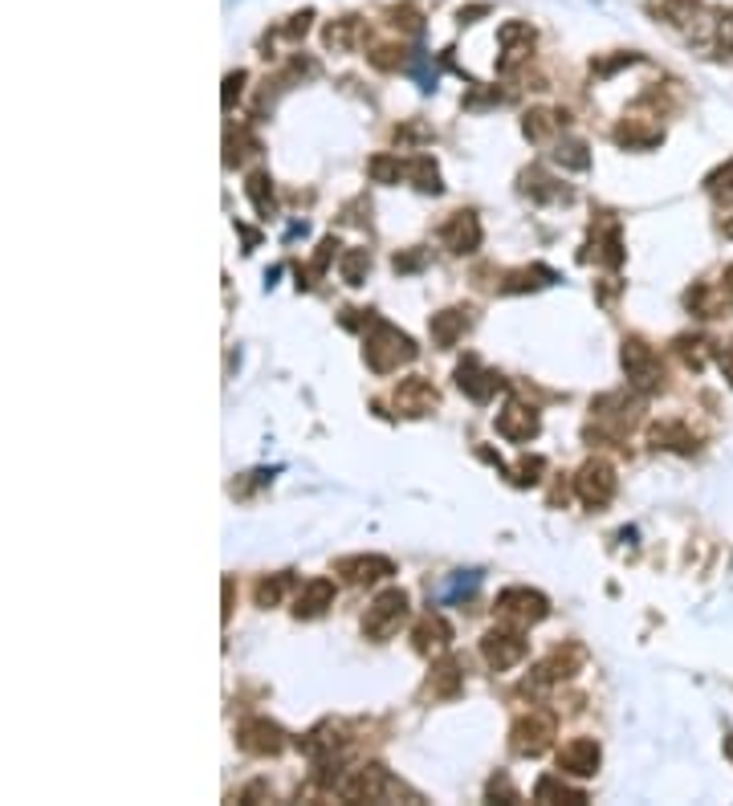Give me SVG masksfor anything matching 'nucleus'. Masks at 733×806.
<instances>
[{"mask_svg": "<svg viewBox=\"0 0 733 806\" xmlns=\"http://www.w3.org/2000/svg\"><path fill=\"white\" fill-rule=\"evenodd\" d=\"M415 359V343L404 334V330L387 326V322H371V334H366V367L375 375L399 371L404 363Z\"/></svg>", "mask_w": 733, "mask_h": 806, "instance_id": "f257e3e1", "label": "nucleus"}, {"mask_svg": "<svg viewBox=\"0 0 733 806\" xmlns=\"http://www.w3.org/2000/svg\"><path fill=\"white\" fill-rule=\"evenodd\" d=\"M554 733H559V721H554V713L530 709V713H521V717L513 721L510 746H513V754H521V758H538V754H546V749H550Z\"/></svg>", "mask_w": 733, "mask_h": 806, "instance_id": "f03ea898", "label": "nucleus"}, {"mask_svg": "<svg viewBox=\"0 0 733 806\" xmlns=\"http://www.w3.org/2000/svg\"><path fill=\"white\" fill-rule=\"evenodd\" d=\"M404 619H407V595L399 591V586H391V591L375 595V603L366 607L363 632H366V640H387V635L399 632Z\"/></svg>", "mask_w": 733, "mask_h": 806, "instance_id": "7ed1b4c3", "label": "nucleus"}, {"mask_svg": "<svg viewBox=\"0 0 733 806\" xmlns=\"http://www.w3.org/2000/svg\"><path fill=\"white\" fill-rule=\"evenodd\" d=\"M546 599L538 591H526V586H510L497 595V619L502 624H513V627H530L538 619H546Z\"/></svg>", "mask_w": 733, "mask_h": 806, "instance_id": "20e7f679", "label": "nucleus"}, {"mask_svg": "<svg viewBox=\"0 0 733 806\" xmlns=\"http://www.w3.org/2000/svg\"><path fill=\"white\" fill-rule=\"evenodd\" d=\"M481 656H485V664L497 668V672L521 664V656H526V635H521V627H513V624L493 627V632L481 640Z\"/></svg>", "mask_w": 733, "mask_h": 806, "instance_id": "39448f33", "label": "nucleus"}, {"mask_svg": "<svg viewBox=\"0 0 733 806\" xmlns=\"http://www.w3.org/2000/svg\"><path fill=\"white\" fill-rule=\"evenodd\" d=\"M334 790H338L342 802H379V798L391 790V778H387L383 766H358V770H350Z\"/></svg>", "mask_w": 733, "mask_h": 806, "instance_id": "423d86ee", "label": "nucleus"}, {"mask_svg": "<svg viewBox=\"0 0 733 806\" xmlns=\"http://www.w3.org/2000/svg\"><path fill=\"white\" fill-rule=\"evenodd\" d=\"M575 493L587 509H603L611 497H616V469L608 461H587L575 477Z\"/></svg>", "mask_w": 733, "mask_h": 806, "instance_id": "0eeeda50", "label": "nucleus"}, {"mask_svg": "<svg viewBox=\"0 0 733 806\" xmlns=\"http://www.w3.org/2000/svg\"><path fill=\"white\" fill-rule=\"evenodd\" d=\"M237 741H241L245 754H257V758H273L286 749V733L273 725L270 717H249L241 721V729H237Z\"/></svg>", "mask_w": 733, "mask_h": 806, "instance_id": "6e6552de", "label": "nucleus"}, {"mask_svg": "<svg viewBox=\"0 0 733 806\" xmlns=\"http://www.w3.org/2000/svg\"><path fill=\"white\" fill-rule=\"evenodd\" d=\"M624 367H627V379H632L636 387H644V391L660 387L656 355H652V351H648L640 338H627V343H624Z\"/></svg>", "mask_w": 733, "mask_h": 806, "instance_id": "1a4fd4ad", "label": "nucleus"}, {"mask_svg": "<svg viewBox=\"0 0 733 806\" xmlns=\"http://www.w3.org/2000/svg\"><path fill=\"white\" fill-rule=\"evenodd\" d=\"M559 770L570 778H591L599 770V741L595 737H570L559 749Z\"/></svg>", "mask_w": 733, "mask_h": 806, "instance_id": "9d476101", "label": "nucleus"}, {"mask_svg": "<svg viewBox=\"0 0 733 806\" xmlns=\"http://www.w3.org/2000/svg\"><path fill=\"white\" fill-rule=\"evenodd\" d=\"M440 403V395H436V387L428 383V379H420V375H412V379H399L396 387V412L404 415H428Z\"/></svg>", "mask_w": 733, "mask_h": 806, "instance_id": "9b49d317", "label": "nucleus"}, {"mask_svg": "<svg viewBox=\"0 0 733 806\" xmlns=\"http://www.w3.org/2000/svg\"><path fill=\"white\" fill-rule=\"evenodd\" d=\"M456 387H461L469 399H477V403H489L493 395H497V387H502V379L493 371H485L477 359H464L461 367H456Z\"/></svg>", "mask_w": 733, "mask_h": 806, "instance_id": "f8f14e48", "label": "nucleus"}, {"mask_svg": "<svg viewBox=\"0 0 733 806\" xmlns=\"http://www.w3.org/2000/svg\"><path fill=\"white\" fill-rule=\"evenodd\" d=\"M440 240H444V249H453V253H473L481 245V221H477L473 212H453L448 224L440 229Z\"/></svg>", "mask_w": 733, "mask_h": 806, "instance_id": "ddd939ff", "label": "nucleus"}, {"mask_svg": "<svg viewBox=\"0 0 733 806\" xmlns=\"http://www.w3.org/2000/svg\"><path fill=\"white\" fill-rule=\"evenodd\" d=\"M497 432L505 436V440H530V436H538V412L534 407H526V403H505L502 412H497Z\"/></svg>", "mask_w": 733, "mask_h": 806, "instance_id": "4468645a", "label": "nucleus"}, {"mask_svg": "<svg viewBox=\"0 0 733 806\" xmlns=\"http://www.w3.org/2000/svg\"><path fill=\"white\" fill-rule=\"evenodd\" d=\"M391 558H379V554H358V558H342L338 562V575H347L355 586H371L379 578H391Z\"/></svg>", "mask_w": 733, "mask_h": 806, "instance_id": "2eb2a0df", "label": "nucleus"}, {"mask_svg": "<svg viewBox=\"0 0 733 806\" xmlns=\"http://www.w3.org/2000/svg\"><path fill=\"white\" fill-rule=\"evenodd\" d=\"M330 603H334V578H310L294 599V615L298 619H318Z\"/></svg>", "mask_w": 733, "mask_h": 806, "instance_id": "dca6fc26", "label": "nucleus"}, {"mask_svg": "<svg viewBox=\"0 0 733 806\" xmlns=\"http://www.w3.org/2000/svg\"><path fill=\"white\" fill-rule=\"evenodd\" d=\"M579 660H583L579 648H567V652L554 648V652L534 668V684H562V681H570V676L579 672Z\"/></svg>", "mask_w": 733, "mask_h": 806, "instance_id": "f3484780", "label": "nucleus"}, {"mask_svg": "<svg viewBox=\"0 0 733 806\" xmlns=\"http://www.w3.org/2000/svg\"><path fill=\"white\" fill-rule=\"evenodd\" d=\"M412 640H415V652H420V656H436V652H444V648H448V640H453V627L444 624L440 615H424V619L415 624Z\"/></svg>", "mask_w": 733, "mask_h": 806, "instance_id": "a211bd4d", "label": "nucleus"}, {"mask_svg": "<svg viewBox=\"0 0 733 806\" xmlns=\"http://www.w3.org/2000/svg\"><path fill=\"white\" fill-rule=\"evenodd\" d=\"M461 684H464V672L453 656H444V660L432 664V676H428V692H432V697H456Z\"/></svg>", "mask_w": 733, "mask_h": 806, "instance_id": "6ab92c4d", "label": "nucleus"}, {"mask_svg": "<svg viewBox=\"0 0 733 806\" xmlns=\"http://www.w3.org/2000/svg\"><path fill=\"white\" fill-rule=\"evenodd\" d=\"M469 330V310H440L432 314V343L436 346H456V338Z\"/></svg>", "mask_w": 733, "mask_h": 806, "instance_id": "aec40b11", "label": "nucleus"}, {"mask_svg": "<svg viewBox=\"0 0 733 806\" xmlns=\"http://www.w3.org/2000/svg\"><path fill=\"white\" fill-rule=\"evenodd\" d=\"M534 802H587V794L562 786L559 778H542L538 786H534Z\"/></svg>", "mask_w": 733, "mask_h": 806, "instance_id": "412c9836", "label": "nucleus"}, {"mask_svg": "<svg viewBox=\"0 0 733 806\" xmlns=\"http://www.w3.org/2000/svg\"><path fill=\"white\" fill-rule=\"evenodd\" d=\"M562 126H567V115H550V110L526 115V134H530L534 143H542V139H550V134H559Z\"/></svg>", "mask_w": 733, "mask_h": 806, "instance_id": "4be33fe9", "label": "nucleus"}, {"mask_svg": "<svg viewBox=\"0 0 733 806\" xmlns=\"http://www.w3.org/2000/svg\"><path fill=\"white\" fill-rule=\"evenodd\" d=\"M407 175L415 180V188H424V192H440V172H436V164L428 159V155L412 159V164H407Z\"/></svg>", "mask_w": 733, "mask_h": 806, "instance_id": "5701e85b", "label": "nucleus"}, {"mask_svg": "<svg viewBox=\"0 0 733 806\" xmlns=\"http://www.w3.org/2000/svg\"><path fill=\"white\" fill-rule=\"evenodd\" d=\"M249 200H253V208H257L261 216H270V212H273V188H270V175H265V172L249 175Z\"/></svg>", "mask_w": 733, "mask_h": 806, "instance_id": "b1692460", "label": "nucleus"}, {"mask_svg": "<svg viewBox=\"0 0 733 806\" xmlns=\"http://www.w3.org/2000/svg\"><path fill=\"white\" fill-rule=\"evenodd\" d=\"M290 591V575H273V578H261L257 583V603L261 607H273L281 603V595Z\"/></svg>", "mask_w": 733, "mask_h": 806, "instance_id": "393cba45", "label": "nucleus"}, {"mask_svg": "<svg viewBox=\"0 0 733 806\" xmlns=\"http://www.w3.org/2000/svg\"><path fill=\"white\" fill-rule=\"evenodd\" d=\"M366 265H371L366 249H350L347 257H342V281H347V286H363V269Z\"/></svg>", "mask_w": 733, "mask_h": 806, "instance_id": "a878e982", "label": "nucleus"}, {"mask_svg": "<svg viewBox=\"0 0 733 806\" xmlns=\"http://www.w3.org/2000/svg\"><path fill=\"white\" fill-rule=\"evenodd\" d=\"M554 159H559V164H567V167H575V172H583V167L591 164V155H587V147H583V143H567V147L559 143Z\"/></svg>", "mask_w": 733, "mask_h": 806, "instance_id": "bb28decb", "label": "nucleus"}, {"mask_svg": "<svg viewBox=\"0 0 733 806\" xmlns=\"http://www.w3.org/2000/svg\"><path fill=\"white\" fill-rule=\"evenodd\" d=\"M709 192L721 196V200H733V159L717 175H709Z\"/></svg>", "mask_w": 733, "mask_h": 806, "instance_id": "cd10ccee", "label": "nucleus"}, {"mask_svg": "<svg viewBox=\"0 0 733 806\" xmlns=\"http://www.w3.org/2000/svg\"><path fill=\"white\" fill-rule=\"evenodd\" d=\"M542 469H546V461H542V456H534V461H521L518 469H513V472H518V477H513V480H518V485H534V480H538V472H542Z\"/></svg>", "mask_w": 733, "mask_h": 806, "instance_id": "c85d7f7f", "label": "nucleus"}, {"mask_svg": "<svg viewBox=\"0 0 733 806\" xmlns=\"http://www.w3.org/2000/svg\"><path fill=\"white\" fill-rule=\"evenodd\" d=\"M721 371L733 379V343H729V351H721Z\"/></svg>", "mask_w": 733, "mask_h": 806, "instance_id": "c756f323", "label": "nucleus"}, {"mask_svg": "<svg viewBox=\"0 0 733 806\" xmlns=\"http://www.w3.org/2000/svg\"><path fill=\"white\" fill-rule=\"evenodd\" d=\"M725 294L733 298V269H725Z\"/></svg>", "mask_w": 733, "mask_h": 806, "instance_id": "7c9ffc66", "label": "nucleus"}, {"mask_svg": "<svg viewBox=\"0 0 733 806\" xmlns=\"http://www.w3.org/2000/svg\"><path fill=\"white\" fill-rule=\"evenodd\" d=\"M725 754H729V758H733V737H725Z\"/></svg>", "mask_w": 733, "mask_h": 806, "instance_id": "2f4dec72", "label": "nucleus"}, {"mask_svg": "<svg viewBox=\"0 0 733 806\" xmlns=\"http://www.w3.org/2000/svg\"><path fill=\"white\" fill-rule=\"evenodd\" d=\"M725 232H729V237H733V221H729V224H725Z\"/></svg>", "mask_w": 733, "mask_h": 806, "instance_id": "473e14b6", "label": "nucleus"}]
</instances>
